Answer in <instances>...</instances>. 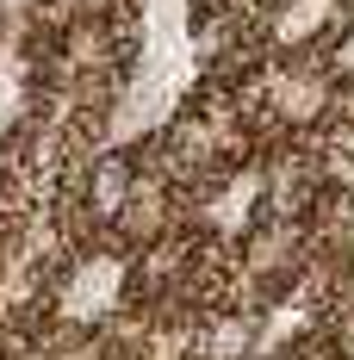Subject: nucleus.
Instances as JSON below:
<instances>
[{"instance_id":"20e7f679","label":"nucleus","mask_w":354,"mask_h":360,"mask_svg":"<svg viewBox=\"0 0 354 360\" xmlns=\"http://www.w3.org/2000/svg\"><path fill=\"white\" fill-rule=\"evenodd\" d=\"M329 360H354V354H342V348H336V354H329Z\"/></svg>"},{"instance_id":"f257e3e1","label":"nucleus","mask_w":354,"mask_h":360,"mask_svg":"<svg viewBox=\"0 0 354 360\" xmlns=\"http://www.w3.org/2000/svg\"><path fill=\"white\" fill-rule=\"evenodd\" d=\"M137 186H143L137 155H131V149H100V155L81 168V217L118 230L125 212L137 205Z\"/></svg>"},{"instance_id":"f03ea898","label":"nucleus","mask_w":354,"mask_h":360,"mask_svg":"<svg viewBox=\"0 0 354 360\" xmlns=\"http://www.w3.org/2000/svg\"><path fill=\"white\" fill-rule=\"evenodd\" d=\"M255 348V323L243 311H217L212 323L199 329V360H243Z\"/></svg>"},{"instance_id":"7ed1b4c3","label":"nucleus","mask_w":354,"mask_h":360,"mask_svg":"<svg viewBox=\"0 0 354 360\" xmlns=\"http://www.w3.org/2000/svg\"><path fill=\"white\" fill-rule=\"evenodd\" d=\"M317 63L336 87H354V19H336L329 32L317 37Z\"/></svg>"}]
</instances>
